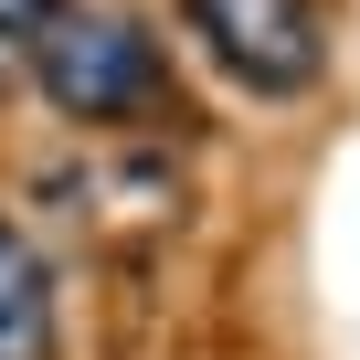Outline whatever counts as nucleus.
<instances>
[{
	"instance_id": "nucleus-1",
	"label": "nucleus",
	"mask_w": 360,
	"mask_h": 360,
	"mask_svg": "<svg viewBox=\"0 0 360 360\" xmlns=\"http://www.w3.org/2000/svg\"><path fill=\"white\" fill-rule=\"evenodd\" d=\"M32 85L53 117L75 127H180V75H169V43L127 11H64L43 43H32Z\"/></svg>"
},
{
	"instance_id": "nucleus-2",
	"label": "nucleus",
	"mask_w": 360,
	"mask_h": 360,
	"mask_svg": "<svg viewBox=\"0 0 360 360\" xmlns=\"http://www.w3.org/2000/svg\"><path fill=\"white\" fill-rule=\"evenodd\" d=\"M180 32H191L244 96H307L328 75L318 0H180Z\"/></svg>"
},
{
	"instance_id": "nucleus-3",
	"label": "nucleus",
	"mask_w": 360,
	"mask_h": 360,
	"mask_svg": "<svg viewBox=\"0 0 360 360\" xmlns=\"http://www.w3.org/2000/svg\"><path fill=\"white\" fill-rule=\"evenodd\" d=\"M0 360H53V276L22 223H0Z\"/></svg>"
},
{
	"instance_id": "nucleus-4",
	"label": "nucleus",
	"mask_w": 360,
	"mask_h": 360,
	"mask_svg": "<svg viewBox=\"0 0 360 360\" xmlns=\"http://www.w3.org/2000/svg\"><path fill=\"white\" fill-rule=\"evenodd\" d=\"M64 11H75V0H0V43H43Z\"/></svg>"
}]
</instances>
